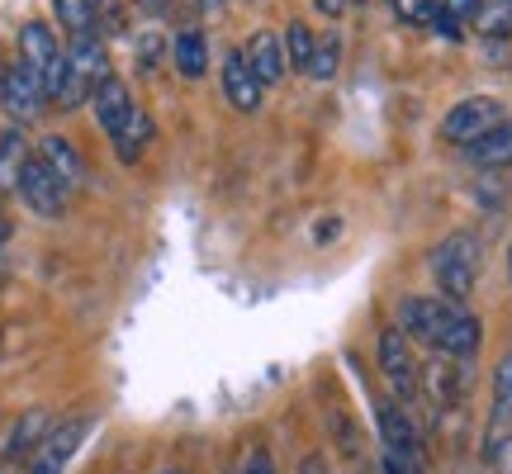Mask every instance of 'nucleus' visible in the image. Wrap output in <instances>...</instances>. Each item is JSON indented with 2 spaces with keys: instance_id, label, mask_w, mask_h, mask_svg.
<instances>
[{
  "instance_id": "f3484780",
  "label": "nucleus",
  "mask_w": 512,
  "mask_h": 474,
  "mask_svg": "<svg viewBox=\"0 0 512 474\" xmlns=\"http://www.w3.org/2000/svg\"><path fill=\"white\" fill-rule=\"evenodd\" d=\"M171 57H176V72H181L185 81H200V76L209 72V43H204L200 29H181L176 43H171Z\"/></svg>"
},
{
  "instance_id": "6e6552de",
  "label": "nucleus",
  "mask_w": 512,
  "mask_h": 474,
  "mask_svg": "<svg viewBox=\"0 0 512 474\" xmlns=\"http://www.w3.org/2000/svg\"><path fill=\"white\" fill-rule=\"evenodd\" d=\"M15 195H19L24 204H29V209H34L38 219H57V214L67 209V200H72V190H67V185L57 181V176L48 171V166L38 162V152L29 157V162H24V171H19Z\"/></svg>"
},
{
  "instance_id": "9d476101",
  "label": "nucleus",
  "mask_w": 512,
  "mask_h": 474,
  "mask_svg": "<svg viewBox=\"0 0 512 474\" xmlns=\"http://www.w3.org/2000/svg\"><path fill=\"white\" fill-rule=\"evenodd\" d=\"M375 422H380L384 456H394L399 465H408V470L418 474V432H413V418L403 413L399 403H380Z\"/></svg>"
},
{
  "instance_id": "9b49d317",
  "label": "nucleus",
  "mask_w": 512,
  "mask_h": 474,
  "mask_svg": "<svg viewBox=\"0 0 512 474\" xmlns=\"http://www.w3.org/2000/svg\"><path fill=\"white\" fill-rule=\"evenodd\" d=\"M91 110H95V124H100V133H105V138L114 143V138L124 133V124L133 119L138 100H133V91H128L119 76H110V81H105V86L91 95Z\"/></svg>"
},
{
  "instance_id": "f03ea898",
  "label": "nucleus",
  "mask_w": 512,
  "mask_h": 474,
  "mask_svg": "<svg viewBox=\"0 0 512 474\" xmlns=\"http://www.w3.org/2000/svg\"><path fill=\"white\" fill-rule=\"evenodd\" d=\"M432 280L441 285V294L451 299V304H465L470 290H475L479 280V261H484V247H479L475 233H451L441 237L437 247H432Z\"/></svg>"
},
{
  "instance_id": "72a5a7b5",
  "label": "nucleus",
  "mask_w": 512,
  "mask_h": 474,
  "mask_svg": "<svg viewBox=\"0 0 512 474\" xmlns=\"http://www.w3.org/2000/svg\"><path fill=\"white\" fill-rule=\"evenodd\" d=\"M0 242H5V219H0Z\"/></svg>"
},
{
  "instance_id": "7ed1b4c3",
  "label": "nucleus",
  "mask_w": 512,
  "mask_h": 474,
  "mask_svg": "<svg viewBox=\"0 0 512 474\" xmlns=\"http://www.w3.org/2000/svg\"><path fill=\"white\" fill-rule=\"evenodd\" d=\"M105 81H110V53H105V43L95 34L72 38V48H67V76H62L57 105H62V110L91 105V95L100 91Z\"/></svg>"
},
{
  "instance_id": "ddd939ff",
  "label": "nucleus",
  "mask_w": 512,
  "mask_h": 474,
  "mask_svg": "<svg viewBox=\"0 0 512 474\" xmlns=\"http://www.w3.org/2000/svg\"><path fill=\"white\" fill-rule=\"evenodd\" d=\"M223 95H228V105L242 114H256L261 110V95H266V86L256 81V72L247 67V57H242V48H233V53L223 57Z\"/></svg>"
},
{
  "instance_id": "393cba45",
  "label": "nucleus",
  "mask_w": 512,
  "mask_h": 474,
  "mask_svg": "<svg viewBox=\"0 0 512 474\" xmlns=\"http://www.w3.org/2000/svg\"><path fill=\"white\" fill-rule=\"evenodd\" d=\"M508 422H512V356H503L494 370V437L508 427Z\"/></svg>"
},
{
  "instance_id": "f257e3e1",
  "label": "nucleus",
  "mask_w": 512,
  "mask_h": 474,
  "mask_svg": "<svg viewBox=\"0 0 512 474\" xmlns=\"http://www.w3.org/2000/svg\"><path fill=\"white\" fill-rule=\"evenodd\" d=\"M399 332L408 342H422L437 356H451V361H470L479 351V318L465 304H451V299H432V294H408L399 299Z\"/></svg>"
},
{
  "instance_id": "20e7f679",
  "label": "nucleus",
  "mask_w": 512,
  "mask_h": 474,
  "mask_svg": "<svg viewBox=\"0 0 512 474\" xmlns=\"http://www.w3.org/2000/svg\"><path fill=\"white\" fill-rule=\"evenodd\" d=\"M19 62L43 81V95L57 105V95H62V76H67V53H62V43H57V34L48 29V24L29 19V24L19 29Z\"/></svg>"
},
{
  "instance_id": "4468645a",
  "label": "nucleus",
  "mask_w": 512,
  "mask_h": 474,
  "mask_svg": "<svg viewBox=\"0 0 512 474\" xmlns=\"http://www.w3.org/2000/svg\"><path fill=\"white\" fill-rule=\"evenodd\" d=\"M422 389L432 394L437 408H456L465 399V389H470V375H465V361H451V356H437V361L427 365V375H422Z\"/></svg>"
},
{
  "instance_id": "cd10ccee",
  "label": "nucleus",
  "mask_w": 512,
  "mask_h": 474,
  "mask_svg": "<svg viewBox=\"0 0 512 474\" xmlns=\"http://www.w3.org/2000/svg\"><path fill=\"white\" fill-rule=\"evenodd\" d=\"M242 474H280L275 470V460L266 446H247V456H242Z\"/></svg>"
},
{
  "instance_id": "412c9836",
  "label": "nucleus",
  "mask_w": 512,
  "mask_h": 474,
  "mask_svg": "<svg viewBox=\"0 0 512 474\" xmlns=\"http://www.w3.org/2000/svg\"><path fill=\"white\" fill-rule=\"evenodd\" d=\"M280 43H285V62H290L294 72H309L313 67V53H318V34H313L304 19H290L285 29H280Z\"/></svg>"
},
{
  "instance_id": "39448f33",
  "label": "nucleus",
  "mask_w": 512,
  "mask_h": 474,
  "mask_svg": "<svg viewBox=\"0 0 512 474\" xmlns=\"http://www.w3.org/2000/svg\"><path fill=\"white\" fill-rule=\"evenodd\" d=\"M503 119H508V114H503V105H498L494 95H465L460 105L446 110V119H441V138H446V143L470 147V143H479L484 133H494Z\"/></svg>"
},
{
  "instance_id": "6ab92c4d",
  "label": "nucleus",
  "mask_w": 512,
  "mask_h": 474,
  "mask_svg": "<svg viewBox=\"0 0 512 474\" xmlns=\"http://www.w3.org/2000/svg\"><path fill=\"white\" fill-rule=\"evenodd\" d=\"M48 437V413H24V418L15 422V432H10V441H5V460L15 465V460H24L29 465V456L38 451V441Z\"/></svg>"
},
{
  "instance_id": "4be33fe9",
  "label": "nucleus",
  "mask_w": 512,
  "mask_h": 474,
  "mask_svg": "<svg viewBox=\"0 0 512 474\" xmlns=\"http://www.w3.org/2000/svg\"><path fill=\"white\" fill-rule=\"evenodd\" d=\"M29 157H34V152L24 143V133H19V128H5V133H0V190H15L19 171H24Z\"/></svg>"
},
{
  "instance_id": "5701e85b",
  "label": "nucleus",
  "mask_w": 512,
  "mask_h": 474,
  "mask_svg": "<svg viewBox=\"0 0 512 474\" xmlns=\"http://www.w3.org/2000/svg\"><path fill=\"white\" fill-rule=\"evenodd\" d=\"M147 143H152V119H147V110L138 105V110H133V119L124 124V133L114 138V157H119L124 166H133L138 157H143Z\"/></svg>"
},
{
  "instance_id": "2eb2a0df",
  "label": "nucleus",
  "mask_w": 512,
  "mask_h": 474,
  "mask_svg": "<svg viewBox=\"0 0 512 474\" xmlns=\"http://www.w3.org/2000/svg\"><path fill=\"white\" fill-rule=\"evenodd\" d=\"M38 162L53 171L57 181L67 185V190H81L86 185V162H81V152H76V143H67V138H57V133H48L43 143H38Z\"/></svg>"
},
{
  "instance_id": "2f4dec72",
  "label": "nucleus",
  "mask_w": 512,
  "mask_h": 474,
  "mask_svg": "<svg viewBox=\"0 0 512 474\" xmlns=\"http://www.w3.org/2000/svg\"><path fill=\"white\" fill-rule=\"evenodd\" d=\"M138 5H147V10H162L166 0H138Z\"/></svg>"
},
{
  "instance_id": "7c9ffc66",
  "label": "nucleus",
  "mask_w": 512,
  "mask_h": 474,
  "mask_svg": "<svg viewBox=\"0 0 512 474\" xmlns=\"http://www.w3.org/2000/svg\"><path fill=\"white\" fill-rule=\"evenodd\" d=\"M384 474H413V470H408V465H399L394 456H384Z\"/></svg>"
},
{
  "instance_id": "473e14b6",
  "label": "nucleus",
  "mask_w": 512,
  "mask_h": 474,
  "mask_svg": "<svg viewBox=\"0 0 512 474\" xmlns=\"http://www.w3.org/2000/svg\"><path fill=\"white\" fill-rule=\"evenodd\" d=\"M162 474H190V470H185V465H166Z\"/></svg>"
},
{
  "instance_id": "423d86ee",
  "label": "nucleus",
  "mask_w": 512,
  "mask_h": 474,
  "mask_svg": "<svg viewBox=\"0 0 512 474\" xmlns=\"http://www.w3.org/2000/svg\"><path fill=\"white\" fill-rule=\"evenodd\" d=\"M380 370H384V384L394 389V399H399V403L418 399V389H422L418 356H413V342H408L399 328H384L380 332Z\"/></svg>"
},
{
  "instance_id": "f704fd0d",
  "label": "nucleus",
  "mask_w": 512,
  "mask_h": 474,
  "mask_svg": "<svg viewBox=\"0 0 512 474\" xmlns=\"http://www.w3.org/2000/svg\"><path fill=\"white\" fill-rule=\"evenodd\" d=\"M508 275H512V247H508Z\"/></svg>"
},
{
  "instance_id": "dca6fc26",
  "label": "nucleus",
  "mask_w": 512,
  "mask_h": 474,
  "mask_svg": "<svg viewBox=\"0 0 512 474\" xmlns=\"http://www.w3.org/2000/svg\"><path fill=\"white\" fill-rule=\"evenodd\" d=\"M465 157H470L475 166H484V171H503V166H512V119H503L494 133H484L479 143L465 147Z\"/></svg>"
},
{
  "instance_id": "a211bd4d",
  "label": "nucleus",
  "mask_w": 512,
  "mask_h": 474,
  "mask_svg": "<svg viewBox=\"0 0 512 474\" xmlns=\"http://www.w3.org/2000/svg\"><path fill=\"white\" fill-rule=\"evenodd\" d=\"M479 5H484V0H441L437 15H432V29H437V38H446V43H460V38H465V29L475 24Z\"/></svg>"
},
{
  "instance_id": "0eeeda50",
  "label": "nucleus",
  "mask_w": 512,
  "mask_h": 474,
  "mask_svg": "<svg viewBox=\"0 0 512 474\" xmlns=\"http://www.w3.org/2000/svg\"><path fill=\"white\" fill-rule=\"evenodd\" d=\"M86 432H91V418H67L57 427H48V437L38 441V451L29 456V474H67Z\"/></svg>"
},
{
  "instance_id": "b1692460",
  "label": "nucleus",
  "mask_w": 512,
  "mask_h": 474,
  "mask_svg": "<svg viewBox=\"0 0 512 474\" xmlns=\"http://www.w3.org/2000/svg\"><path fill=\"white\" fill-rule=\"evenodd\" d=\"M475 29L484 38H512V0H484L475 15Z\"/></svg>"
},
{
  "instance_id": "c756f323",
  "label": "nucleus",
  "mask_w": 512,
  "mask_h": 474,
  "mask_svg": "<svg viewBox=\"0 0 512 474\" xmlns=\"http://www.w3.org/2000/svg\"><path fill=\"white\" fill-rule=\"evenodd\" d=\"M195 5H200V15H219L228 0H195Z\"/></svg>"
},
{
  "instance_id": "f8f14e48",
  "label": "nucleus",
  "mask_w": 512,
  "mask_h": 474,
  "mask_svg": "<svg viewBox=\"0 0 512 474\" xmlns=\"http://www.w3.org/2000/svg\"><path fill=\"white\" fill-rule=\"evenodd\" d=\"M242 57H247V67L256 72V81H261L266 91L280 86L285 72H290V62H285V43H280V34H271V29H256V34L247 38Z\"/></svg>"
},
{
  "instance_id": "a878e982",
  "label": "nucleus",
  "mask_w": 512,
  "mask_h": 474,
  "mask_svg": "<svg viewBox=\"0 0 512 474\" xmlns=\"http://www.w3.org/2000/svg\"><path fill=\"white\" fill-rule=\"evenodd\" d=\"M337 62H342V38L323 34V38H318V53H313L309 76H313V81H332V76H337Z\"/></svg>"
},
{
  "instance_id": "bb28decb",
  "label": "nucleus",
  "mask_w": 512,
  "mask_h": 474,
  "mask_svg": "<svg viewBox=\"0 0 512 474\" xmlns=\"http://www.w3.org/2000/svg\"><path fill=\"white\" fill-rule=\"evenodd\" d=\"M389 5H394V15H399L403 24H432L441 0H389Z\"/></svg>"
},
{
  "instance_id": "c85d7f7f",
  "label": "nucleus",
  "mask_w": 512,
  "mask_h": 474,
  "mask_svg": "<svg viewBox=\"0 0 512 474\" xmlns=\"http://www.w3.org/2000/svg\"><path fill=\"white\" fill-rule=\"evenodd\" d=\"M313 5H318V15L337 19V15H342V10H347V5H351V0H313Z\"/></svg>"
},
{
  "instance_id": "1a4fd4ad",
  "label": "nucleus",
  "mask_w": 512,
  "mask_h": 474,
  "mask_svg": "<svg viewBox=\"0 0 512 474\" xmlns=\"http://www.w3.org/2000/svg\"><path fill=\"white\" fill-rule=\"evenodd\" d=\"M0 105L10 110V119L15 124H24V119H38L43 114V105H48V95H43V81H38L24 62H15V67H5L0 72Z\"/></svg>"
},
{
  "instance_id": "aec40b11",
  "label": "nucleus",
  "mask_w": 512,
  "mask_h": 474,
  "mask_svg": "<svg viewBox=\"0 0 512 474\" xmlns=\"http://www.w3.org/2000/svg\"><path fill=\"white\" fill-rule=\"evenodd\" d=\"M53 15L72 38L95 34V24L105 15V0H53Z\"/></svg>"
}]
</instances>
